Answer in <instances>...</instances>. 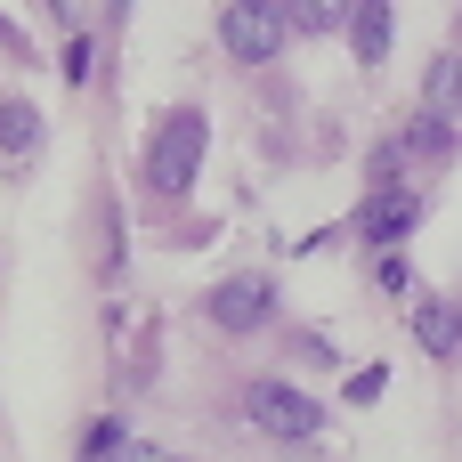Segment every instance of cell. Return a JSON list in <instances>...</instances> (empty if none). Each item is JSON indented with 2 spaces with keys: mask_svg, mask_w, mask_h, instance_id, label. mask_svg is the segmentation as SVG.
<instances>
[{
  "mask_svg": "<svg viewBox=\"0 0 462 462\" xmlns=\"http://www.w3.org/2000/svg\"><path fill=\"white\" fill-rule=\"evenodd\" d=\"M390 41H398V8H390V0H357V8H349V49H357V65H382Z\"/></svg>",
  "mask_w": 462,
  "mask_h": 462,
  "instance_id": "obj_7",
  "label": "cell"
},
{
  "mask_svg": "<svg viewBox=\"0 0 462 462\" xmlns=\"http://www.w3.org/2000/svg\"><path fill=\"white\" fill-rule=\"evenodd\" d=\"M0 146L8 154H41V114L24 97H0Z\"/></svg>",
  "mask_w": 462,
  "mask_h": 462,
  "instance_id": "obj_9",
  "label": "cell"
},
{
  "mask_svg": "<svg viewBox=\"0 0 462 462\" xmlns=\"http://www.w3.org/2000/svg\"><path fill=\"white\" fill-rule=\"evenodd\" d=\"M422 114H439V122H462V57H430V81H422Z\"/></svg>",
  "mask_w": 462,
  "mask_h": 462,
  "instance_id": "obj_8",
  "label": "cell"
},
{
  "mask_svg": "<svg viewBox=\"0 0 462 462\" xmlns=\"http://www.w3.org/2000/svg\"><path fill=\"white\" fill-rule=\"evenodd\" d=\"M374 276H382V292H406V284H414V276H406V260H398V252H382V268H374Z\"/></svg>",
  "mask_w": 462,
  "mask_h": 462,
  "instance_id": "obj_13",
  "label": "cell"
},
{
  "mask_svg": "<svg viewBox=\"0 0 462 462\" xmlns=\"http://www.w3.org/2000/svg\"><path fill=\"white\" fill-rule=\"evenodd\" d=\"M382 390H390V374H382V365H365V374H357V382H349V406H374V398H382Z\"/></svg>",
  "mask_w": 462,
  "mask_h": 462,
  "instance_id": "obj_12",
  "label": "cell"
},
{
  "mask_svg": "<svg viewBox=\"0 0 462 462\" xmlns=\"http://www.w3.org/2000/svg\"><path fill=\"white\" fill-rule=\"evenodd\" d=\"M114 455H122V422H106V414H97V422L81 430V462H114Z\"/></svg>",
  "mask_w": 462,
  "mask_h": 462,
  "instance_id": "obj_10",
  "label": "cell"
},
{
  "mask_svg": "<svg viewBox=\"0 0 462 462\" xmlns=\"http://www.w3.org/2000/svg\"><path fill=\"white\" fill-rule=\"evenodd\" d=\"M414 341H422V357L455 365L462 357V309L455 300H414Z\"/></svg>",
  "mask_w": 462,
  "mask_h": 462,
  "instance_id": "obj_6",
  "label": "cell"
},
{
  "mask_svg": "<svg viewBox=\"0 0 462 462\" xmlns=\"http://www.w3.org/2000/svg\"><path fill=\"white\" fill-rule=\"evenodd\" d=\"M268 309H276V284L268 276H227L211 292V325L219 333H252V325H268Z\"/></svg>",
  "mask_w": 462,
  "mask_h": 462,
  "instance_id": "obj_4",
  "label": "cell"
},
{
  "mask_svg": "<svg viewBox=\"0 0 462 462\" xmlns=\"http://www.w3.org/2000/svg\"><path fill=\"white\" fill-rule=\"evenodd\" d=\"M414 219H422V203H414L406 187H390V195H374V203L357 211V236H365V244H382V252H398V244L414 236Z\"/></svg>",
  "mask_w": 462,
  "mask_h": 462,
  "instance_id": "obj_5",
  "label": "cell"
},
{
  "mask_svg": "<svg viewBox=\"0 0 462 462\" xmlns=\"http://www.w3.org/2000/svg\"><path fill=\"white\" fill-rule=\"evenodd\" d=\"M244 414H252V430H268V439H284V447H300V439L325 430V406H317L309 390H292V382H252V390H244Z\"/></svg>",
  "mask_w": 462,
  "mask_h": 462,
  "instance_id": "obj_2",
  "label": "cell"
},
{
  "mask_svg": "<svg viewBox=\"0 0 462 462\" xmlns=\"http://www.w3.org/2000/svg\"><path fill=\"white\" fill-rule=\"evenodd\" d=\"M0 49H24V32H16V24H8V16H0Z\"/></svg>",
  "mask_w": 462,
  "mask_h": 462,
  "instance_id": "obj_15",
  "label": "cell"
},
{
  "mask_svg": "<svg viewBox=\"0 0 462 462\" xmlns=\"http://www.w3.org/2000/svg\"><path fill=\"white\" fill-rule=\"evenodd\" d=\"M284 8L276 0H219V41H227V57L236 65H268L276 49H284Z\"/></svg>",
  "mask_w": 462,
  "mask_h": 462,
  "instance_id": "obj_3",
  "label": "cell"
},
{
  "mask_svg": "<svg viewBox=\"0 0 462 462\" xmlns=\"http://www.w3.org/2000/svg\"><path fill=\"white\" fill-rule=\"evenodd\" d=\"M89 65H97V41H89V32H81V41H73V49H65V81H89Z\"/></svg>",
  "mask_w": 462,
  "mask_h": 462,
  "instance_id": "obj_11",
  "label": "cell"
},
{
  "mask_svg": "<svg viewBox=\"0 0 462 462\" xmlns=\"http://www.w3.org/2000/svg\"><path fill=\"white\" fill-rule=\"evenodd\" d=\"M114 462H171V455H162V447H146V439H122V455H114Z\"/></svg>",
  "mask_w": 462,
  "mask_h": 462,
  "instance_id": "obj_14",
  "label": "cell"
},
{
  "mask_svg": "<svg viewBox=\"0 0 462 462\" xmlns=\"http://www.w3.org/2000/svg\"><path fill=\"white\" fill-rule=\"evenodd\" d=\"M203 146H211V122L195 106H171L154 122V138H146V187L154 195H187L195 171H203Z\"/></svg>",
  "mask_w": 462,
  "mask_h": 462,
  "instance_id": "obj_1",
  "label": "cell"
}]
</instances>
